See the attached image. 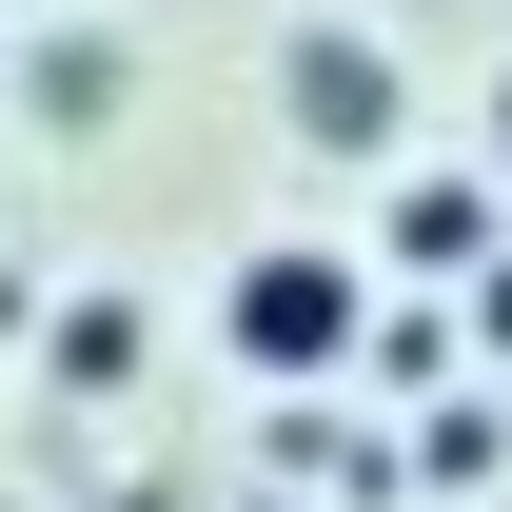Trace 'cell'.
Masks as SVG:
<instances>
[{
	"label": "cell",
	"mask_w": 512,
	"mask_h": 512,
	"mask_svg": "<svg viewBox=\"0 0 512 512\" xmlns=\"http://www.w3.org/2000/svg\"><path fill=\"white\" fill-rule=\"evenodd\" d=\"M493 158H512V79H493Z\"/></svg>",
	"instance_id": "cell-4"
},
{
	"label": "cell",
	"mask_w": 512,
	"mask_h": 512,
	"mask_svg": "<svg viewBox=\"0 0 512 512\" xmlns=\"http://www.w3.org/2000/svg\"><path fill=\"white\" fill-rule=\"evenodd\" d=\"M276 79H296V138H375V119H394V60L355 40V20H316Z\"/></svg>",
	"instance_id": "cell-2"
},
{
	"label": "cell",
	"mask_w": 512,
	"mask_h": 512,
	"mask_svg": "<svg viewBox=\"0 0 512 512\" xmlns=\"http://www.w3.org/2000/svg\"><path fill=\"white\" fill-rule=\"evenodd\" d=\"M217 335H237L256 375H335V355H355V276H335V256H237Z\"/></svg>",
	"instance_id": "cell-1"
},
{
	"label": "cell",
	"mask_w": 512,
	"mask_h": 512,
	"mask_svg": "<svg viewBox=\"0 0 512 512\" xmlns=\"http://www.w3.org/2000/svg\"><path fill=\"white\" fill-rule=\"evenodd\" d=\"M394 256H414V276H473V256H493V197H473V178H414V197H394Z\"/></svg>",
	"instance_id": "cell-3"
}]
</instances>
